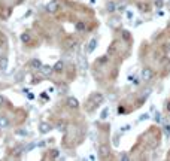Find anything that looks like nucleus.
<instances>
[{
	"mask_svg": "<svg viewBox=\"0 0 170 161\" xmlns=\"http://www.w3.org/2000/svg\"><path fill=\"white\" fill-rule=\"evenodd\" d=\"M99 63H108V57H101V58H99Z\"/></svg>",
	"mask_w": 170,
	"mask_h": 161,
	"instance_id": "nucleus-29",
	"label": "nucleus"
},
{
	"mask_svg": "<svg viewBox=\"0 0 170 161\" xmlns=\"http://www.w3.org/2000/svg\"><path fill=\"white\" fill-rule=\"evenodd\" d=\"M29 66H30L31 69H34V70H39V69H41V66H42V63H41V60H37V58H33V60H30Z\"/></svg>",
	"mask_w": 170,
	"mask_h": 161,
	"instance_id": "nucleus-10",
	"label": "nucleus"
},
{
	"mask_svg": "<svg viewBox=\"0 0 170 161\" xmlns=\"http://www.w3.org/2000/svg\"><path fill=\"white\" fill-rule=\"evenodd\" d=\"M52 69H54V72H55V73H61V72L64 70V63H63L61 60H58L57 63L54 64V67H52Z\"/></svg>",
	"mask_w": 170,
	"mask_h": 161,
	"instance_id": "nucleus-11",
	"label": "nucleus"
},
{
	"mask_svg": "<svg viewBox=\"0 0 170 161\" xmlns=\"http://www.w3.org/2000/svg\"><path fill=\"white\" fill-rule=\"evenodd\" d=\"M108 115H109V109H108V107H104V109L101 110V114H100V118H101V119H106Z\"/></svg>",
	"mask_w": 170,
	"mask_h": 161,
	"instance_id": "nucleus-19",
	"label": "nucleus"
},
{
	"mask_svg": "<svg viewBox=\"0 0 170 161\" xmlns=\"http://www.w3.org/2000/svg\"><path fill=\"white\" fill-rule=\"evenodd\" d=\"M122 38H124L125 40H128V39H130V33H128L127 30H124V31H122Z\"/></svg>",
	"mask_w": 170,
	"mask_h": 161,
	"instance_id": "nucleus-27",
	"label": "nucleus"
},
{
	"mask_svg": "<svg viewBox=\"0 0 170 161\" xmlns=\"http://www.w3.org/2000/svg\"><path fill=\"white\" fill-rule=\"evenodd\" d=\"M57 130L58 131H61V133H64L67 130V122H64V121H58L57 122Z\"/></svg>",
	"mask_w": 170,
	"mask_h": 161,
	"instance_id": "nucleus-12",
	"label": "nucleus"
},
{
	"mask_svg": "<svg viewBox=\"0 0 170 161\" xmlns=\"http://www.w3.org/2000/svg\"><path fill=\"white\" fill-rule=\"evenodd\" d=\"M155 6L157 8H161L163 6V0H155Z\"/></svg>",
	"mask_w": 170,
	"mask_h": 161,
	"instance_id": "nucleus-30",
	"label": "nucleus"
},
{
	"mask_svg": "<svg viewBox=\"0 0 170 161\" xmlns=\"http://www.w3.org/2000/svg\"><path fill=\"white\" fill-rule=\"evenodd\" d=\"M15 134H18V136H29V131L27 130H17Z\"/></svg>",
	"mask_w": 170,
	"mask_h": 161,
	"instance_id": "nucleus-22",
	"label": "nucleus"
},
{
	"mask_svg": "<svg viewBox=\"0 0 170 161\" xmlns=\"http://www.w3.org/2000/svg\"><path fill=\"white\" fill-rule=\"evenodd\" d=\"M9 125V119L6 116H0V128H6Z\"/></svg>",
	"mask_w": 170,
	"mask_h": 161,
	"instance_id": "nucleus-14",
	"label": "nucleus"
},
{
	"mask_svg": "<svg viewBox=\"0 0 170 161\" xmlns=\"http://www.w3.org/2000/svg\"><path fill=\"white\" fill-rule=\"evenodd\" d=\"M3 103H5V98H3V95H2V94H0V106H2Z\"/></svg>",
	"mask_w": 170,
	"mask_h": 161,
	"instance_id": "nucleus-34",
	"label": "nucleus"
},
{
	"mask_svg": "<svg viewBox=\"0 0 170 161\" xmlns=\"http://www.w3.org/2000/svg\"><path fill=\"white\" fill-rule=\"evenodd\" d=\"M51 130H52V125L49 122H43V121L39 122V133L41 134H48Z\"/></svg>",
	"mask_w": 170,
	"mask_h": 161,
	"instance_id": "nucleus-3",
	"label": "nucleus"
},
{
	"mask_svg": "<svg viewBox=\"0 0 170 161\" xmlns=\"http://www.w3.org/2000/svg\"><path fill=\"white\" fill-rule=\"evenodd\" d=\"M160 116H161L160 114H157V115H155V119H157V121H161V118H160Z\"/></svg>",
	"mask_w": 170,
	"mask_h": 161,
	"instance_id": "nucleus-36",
	"label": "nucleus"
},
{
	"mask_svg": "<svg viewBox=\"0 0 170 161\" xmlns=\"http://www.w3.org/2000/svg\"><path fill=\"white\" fill-rule=\"evenodd\" d=\"M140 78H142V81H145V82L151 81V79L154 78V72H152V69L145 67V69L142 70V73H140Z\"/></svg>",
	"mask_w": 170,
	"mask_h": 161,
	"instance_id": "nucleus-2",
	"label": "nucleus"
},
{
	"mask_svg": "<svg viewBox=\"0 0 170 161\" xmlns=\"http://www.w3.org/2000/svg\"><path fill=\"white\" fill-rule=\"evenodd\" d=\"M164 128H166V134L169 136V134H170V125H166Z\"/></svg>",
	"mask_w": 170,
	"mask_h": 161,
	"instance_id": "nucleus-33",
	"label": "nucleus"
},
{
	"mask_svg": "<svg viewBox=\"0 0 170 161\" xmlns=\"http://www.w3.org/2000/svg\"><path fill=\"white\" fill-rule=\"evenodd\" d=\"M121 160H128V155H127V154H122V155H121Z\"/></svg>",
	"mask_w": 170,
	"mask_h": 161,
	"instance_id": "nucleus-35",
	"label": "nucleus"
},
{
	"mask_svg": "<svg viewBox=\"0 0 170 161\" xmlns=\"http://www.w3.org/2000/svg\"><path fill=\"white\" fill-rule=\"evenodd\" d=\"M130 130H132V125H130V124H125V125H122V127H121V131H122V133L130 131Z\"/></svg>",
	"mask_w": 170,
	"mask_h": 161,
	"instance_id": "nucleus-23",
	"label": "nucleus"
},
{
	"mask_svg": "<svg viewBox=\"0 0 170 161\" xmlns=\"http://www.w3.org/2000/svg\"><path fill=\"white\" fill-rule=\"evenodd\" d=\"M8 66H9V58L6 55H2V57H0V70H2V72L6 70Z\"/></svg>",
	"mask_w": 170,
	"mask_h": 161,
	"instance_id": "nucleus-9",
	"label": "nucleus"
},
{
	"mask_svg": "<svg viewBox=\"0 0 170 161\" xmlns=\"http://www.w3.org/2000/svg\"><path fill=\"white\" fill-rule=\"evenodd\" d=\"M58 157H60V151H57V149L51 151V158H58Z\"/></svg>",
	"mask_w": 170,
	"mask_h": 161,
	"instance_id": "nucleus-21",
	"label": "nucleus"
},
{
	"mask_svg": "<svg viewBox=\"0 0 170 161\" xmlns=\"http://www.w3.org/2000/svg\"><path fill=\"white\" fill-rule=\"evenodd\" d=\"M24 76H25L24 72H18L17 75H15V81H17V82H22V81H24Z\"/></svg>",
	"mask_w": 170,
	"mask_h": 161,
	"instance_id": "nucleus-16",
	"label": "nucleus"
},
{
	"mask_svg": "<svg viewBox=\"0 0 170 161\" xmlns=\"http://www.w3.org/2000/svg\"><path fill=\"white\" fill-rule=\"evenodd\" d=\"M140 8H142V10H148V9H146L148 6H146L145 3H140V5H139V9H140Z\"/></svg>",
	"mask_w": 170,
	"mask_h": 161,
	"instance_id": "nucleus-32",
	"label": "nucleus"
},
{
	"mask_svg": "<svg viewBox=\"0 0 170 161\" xmlns=\"http://www.w3.org/2000/svg\"><path fill=\"white\" fill-rule=\"evenodd\" d=\"M21 40H22L24 43H29V42H30V34H29V33H22V34H21Z\"/></svg>",
	"mask_w": 170,
	"mask_h": 161,
	"instance_id": "nucleus-17",
	"label": "nucleus"
},
{
	"mask_svg": "<svg viewBox=\"0 0 170 161\" xmlns=\"http://www.w3.org/2000/svg\"><path fill=\"white\" fill-rule=\"evenodd\" d=\"M58 8H60L58 2H57V0H52V2H49L46 5V12H48V14H55V12L58 10Z\"/></svg>",
	"mask_w": 170,
	"mask_h": 161,
	"instance_id": "nucleus-4",
	"label": "nucleus"
},
{
	"mask_svg": "<svg viewBox=\"0 0 170 161\" xmlns=\"http://www.w3.org/2000/svg\"><path fill=\"white\" fill-rule=\"evenodd\" d=\"M10 12H12V9L10 8H6V10H2V18H9V15H10Z\"/></svg>",
	"mask_w": 170,
	"mask_h": 161,
	"instance_id": "nucleus-18",
	"label": "nucleus"
},
{
	"mask_svg": "<svg viewBox=\"0 0 170 161\" xmlns=\"http://www.w3.org/2000/svg\"><path fill=\"white\" fill-rule=\"evenodd\" d=\"M24 2V0H17V3H22Z\"/></svg>",
	"mask_w": 170,
	"mask_h": 161,
	"instance_id": "nucleus-38",
	"label": "nucleus"
},
{
	"mask_svg": "<svg viewBox=\"0 0 170 161\" xmlns=\"http://www.w3.org/2000/svg\"><path fill=\"white\" fill-rule=\"evenodd\" d=\"M67 106L70 107V109H78L79 107V100H78L76 97H67Z\"/></svg>",
	"mask_w": 170,
	"mask_h": 161,
	"instance_id": "nucleus-6",
	"label": "nucleus"
},
{
	"mask_svg": "<svg viewBox=\"0 0 170 161\" xmlns=\"http://www.w3.org/2000/svg\"><path fill=\"white\" fill-rule=\"evenodd\" d=\"M21 151H22V146H18V148H15L14 154H15V155H20V154H21Z\"/></svg>",
	"mask_w": 170,
	"mask_h": 161,
	"instance_id": "nucleus-28",
	"label": "nucleus"
},
{
	"mask_svg": "<svg viewBox=\"0 0 170 161\" xmlns=\"http://www.w3.org/2000/svg\"><path fill=\"white\" fill-rule=\"evenodd\" d=\"M103 100H104V97H103V94H101V93H93V94L90 95V103L93 105V109H94L96 106L101 105V103H103Z\"/></svg>",
	"mask_w": 170,
	"mask_h": 161,
	"instance_id": "nucleus-1",
	"label": "nucleus"
},
{
	"mask_svg": "<svg viewBox=\"0 0 170 161\" xmlns=\"http://www.w3.org/2000/svg\"><path fill=\"white\" fill-rule=\"evenodd\" d=\"M166 107H167V110H169V112H170V102L167 103V106H166Z\"/></svg>",
	"mask_w": 170,
	"mask_h": 161,
	"instance_id": "nucleus-37",
	"label": "nucleus"
},
{
	"mask_svg": "<svg viewBox=\"0 0 170 161\" xmlns=\"http://www.w3.org/2000/svg\"><path fill=\"white\" fill-rule=\"evenodd\" d=\"M75 27H76L78 31H84V30H85V22H84V21H78Z\"/></svg>",
	"mask_w": 170,
	"mask_h": 161,
	"instance_id": "nucleus-15",
	"label": "nucleus"
},
{
	"mask_svg": "<svg viewBox=\"0 0 170 161\" xmlns=\"http://www.w3.org/2000/svg\"><path fill=\"white\" fill-rule=\"evenodd\" d=\"M106 10L111 12V14H112V12H115L116 10V3L115 2H108L106 3Z\"/></svg>",
	"mask_w": 170,
	"mask_h": 161,
	"instance_id": "nucleus-13",
	"label": "nucleus"
},
{
	"mask_svg": "<svg viewBox=\"0 0 170 161\" xmlns=\"http://www.w3.org/2000/svg\"><path fill=\"white\" fill-rule=\"evenodd\" d=\"M75 45H76V42H75L73 39H69V40H67V45H66V46H67V48H73Z\"/></svg>",
	"mask_w": 170,
	"mask_h": 161,
	"instance_id": "nucleus-26",
	"label": "nucleus"
},
{
	"mask_svg": "<svg viewBox=\"0 0 170 161\" xmlns=\"http://www.w3.org/2000/svg\"><path fill=\"white\" fill-rule=\"evenodd\" d=\"M124 9H125V2H122V3H120V5H116V10L122 12Z\"/></svg>",
	"mask_w": 170,
	"mask_h": 161,
	"instance_id": "nucleus-24",
	"label": "nucleus"
},
{
	"mask_svg": "<svg viewBox=\"0 0 170 161\" xmlns=\"http://www.w3.org/2000/svg\"><path fill=\"white\" fill-rule=\"evenodd\" d=\"M96 48H97V39H91V40L88 42V45H87V49H85V51H87V54H91Z\"/></svg>",
	"mask_w": 170,
	"mask_h": 161,
	"instance_id": "nucleus-8",
	"label": "nucleus"
},
{
	"mask_svg": "<svg viewBox=\"0 0 170 161\" xmlns=\"http://www.w3.org/2000/svg\"><path fill=\"white\" fill-rule=\"evenodd\" d=\"M79 63H81L82 69H84V70H87V67H88V66H87V60H85V57H82V55L79 57Z\"/></svg>",
	"mask_w": 170,
	"mask_h": 161,
	"instance_id": "nucleus-20",
	"label": "nucleus"
},
{
	"mask_svg": "<svg viewBox=\"0 0 170 161\" xmlns=\"http://www.w3.org/2000/svg\"><path fill=\"white\" fill-rule=\"evenodd\" d=\"M99 154H100L101 158H108L109 157V146L108 145H101L99 148Z\"/></svg>",
	"mask_w": 170,
	"mask_h": 161,
	"instance_id": "nucleus-7",
	"label": "nucleus"
},
{
	"mask_svg": "<svg viewBox=\"0 0 170 161\" xmlns=\"http://www.w3.org/2000/svg\"><path fill=\"white\" fill-rule=\"evenodd\" d=\"M34 146H36V143H30V145H29L27 148H25V151H31V149H33Z\"/></svg>",
	"mask_w": 170,
	"mask_h": 161,
	"instance_id": "nucleus-31",
	"label": "nucleus"
},
{
	"mask_svg": "<svg viewBox=\"0 0 170 161\" xmlns=\"http://www.w3.org/2000/svg\"><path fill=\"white\" fill-rule=\"evenodd\" d=\"M39 70H41V73H42L43 76H46V78H48V76H51L52 73H54V69H52L51 66H48V64H42Z\"/></svg>",
	"mask_w": 170,
	"mask_h": 161,
	"instance_id": "nucleus-5",
	"label": "nucleus"
},
{
	"mask_svg": "<svg viewBox=\"0 0 170 161\" xmlns=\"http://www.w3.org/2000/svg\"><path fill=\"white\" fill-rule=\"evenodd\" d=\"M146 119H149V115H148V114H143V115L139 116V122H140V121H146Z\"/></svg>",
	"mask_w": 170,
	"mask_h": 161,
	"instance_id": "nucleus-25",
	"label": "nucleus"
}]
</instances>
